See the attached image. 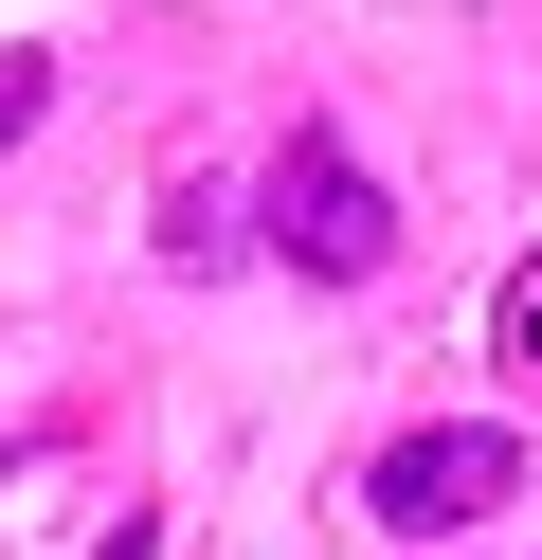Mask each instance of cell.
<instances>
[{"label": "cell", "instance_id": "cell-1", "mask_svg": "<svg viewBox=\"0 0 542 560\" xmlns=\"http://www.w3.org/2000/svg\"><path fill=\"white\" fill-rule=\"evenodd\" d=\"M253 254L325 271V290L397 271V199L361 182V145H344V127H289V145H272V182H253Z\"/></svg>", "mask_w": 542, "mask_h": 560}, {"label": "cell", "instance_id": "cell-2", "mask_svg": "<svg viewBox=\"0 0 542 560\" xmlns=\"http://www.w3.org/2000/svg\"><path fill=\"white\" fill-rule=\"evenodd\" d=\"M524 506V434L506 416H434V434H397L380 470H361V524H397V542H452V524Z\"/></svg>", "mask_w": 542, "mask_h": 560}, {"label": "cell", "instance_id": "cell-3", "mask_svg": "<svg viewBox=\"0 0 542 560\" xmlns=\"http://www.w3.org/2000/svg\"><path fill=\"white\" fill-rule=\"evenodd\" d=\"M253 254V235H235V199H217V182H181L163 199V271H235Z\"/></svg>", "mask_w": 542, "mask_h": 560}, {"label": "cell", "instance_id": "cell-4", "mask_svg": "<svg viewBox=\"0 0 542 560\" xmlns=\"http://www.w3.org/2000/svg\"><path fill=\"white\" fill-rule=\"evenodd\" d=\"M36 109H55V55H0V163L36 145Z\"/></svg>", "mask_w": 542, "mask_h": 560}, {"label": "cell", "instance_id": "cell-5", "mask_svg": "<svg viewBox=\"0 0 542 560\" xmlns=\"http://www.w3.org/2000/svg\"><path fill=\"white\" fill-rule=\"evenodd\" d=\"M506 362L542 380V271H506Z\"/></svg>", "mask_w": 542, "mask_h": 560}, {"label": "cell", "instance_id": "cell-6", "mask_svg": "<svg viewBox=\"0 0 542 560\" xmlns=\"http://www.w3.org/2000/svg\"><path fill=\"white\" fill-rule=\"evenodd\" d=\"M0 488H36V452H0Z\"/></svg>", "mask_w": 542, "mask_h": 560}]
</instances>
